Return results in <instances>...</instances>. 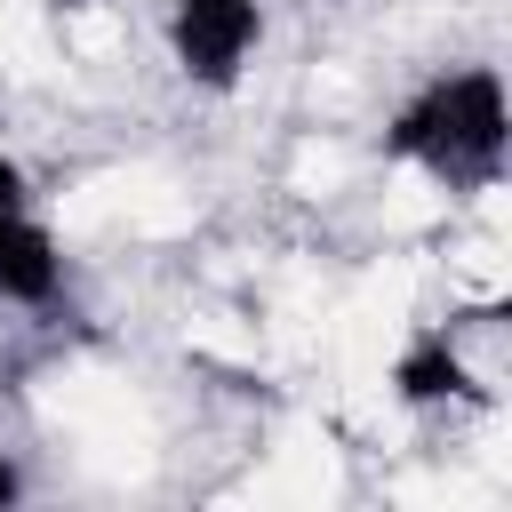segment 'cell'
<instances>
[{"instance_id": "obj_1", "label": "cell", "mask_w": 512, "mask_h": 512, "mask_svg": "<svg viewBox=\"0 0 512 512\" xmlns=\"http://www.w3.org/2000/svg\"><path fill=\"white\" fill-rule=\"evenodd\" d=\"M376 152L392 168L432 176L440 192H496L504 152H512V104H504L496 64H448V72L416 80L392 104Z\"/></svg>"}, {"instance_id": "obj_2", "label": "cell", "mask_w": 512, "mask_h": 512, "mask_svg": "<svg viewBox=\"0 0 512 512\" xmlns=\"http://www.w3.org/2000/svg\"><path fill=\"white\" fill-rule=\"evenodd\" d=\"M160 48L184 88L232 96L264 48V0H168L160 8Z\"/></svg>"}, {"instance_id": "obj_3", "label": "cell", "mask_w": 512, "mask_h": 512, "mask_svg": "<svg viewBox=\"0 0 512 512\" xmlns=\"http://www.w3.org/2000/svg\"><path fill=\"white\" fill-rule=\"evenodd\" d=\"M392 400L400 408H416V416H448V408H488V384H480V368L464 360V344L448 336V328H408V344L392 352Z\"/></svg>"}, {"instance_id": "obj_4", "label": "cell", "mask_w": 512, "mask_h": 512, "mask_svg": "<svg viewBox=\"0 0 512 512\" xmlns=\"http://www.w3.org/2000/svg\"><path fill=\"white\" fill-rule=\"evenodd\" d=\"M64 296V248L32 208H0V304L48 312Z\"/></svg>"}, {"instance_id": "obj_5", "label": "cell", "mask_w": 512, "mask_h": 512, "mask_svg": "<svg viewBox=\"0 0 512 512\" xmlns=\"http://www.w3.org/2000/svg\"><path fill=\"white\" fill-rule=\"evenodd\" d=\"M0 208H32V176H24V160H16L8 120H0Z\"/></svg>"}, {"instance_id": "obj_6", "label": "cell", "mask_w": 512, "mask_h": 512, "mask_svg": "<svg viewBox=\"0 0 512 512\" xmlns=\"http://www.w3.org/2000/svg\"><path fill=\"white\" fill-rule=\"evenodd\" d=\"M8 504H24V464L0 448V512H8Z\"/></svg>"}, {"instance_id": "obj_7", "label": "cell", "mask_w": 512, "mask_h": 512, "mask_svg": "<svg viewBox=\"0 0 512 512\" xmlns=\"http://www.w3.org/2000/svg\"><path fill=\"white\" fill-rule=\"evenodd\" d=\"M40 8H56V16H80V8H104V0H40Z\"/></svg>"}]
</instances>
